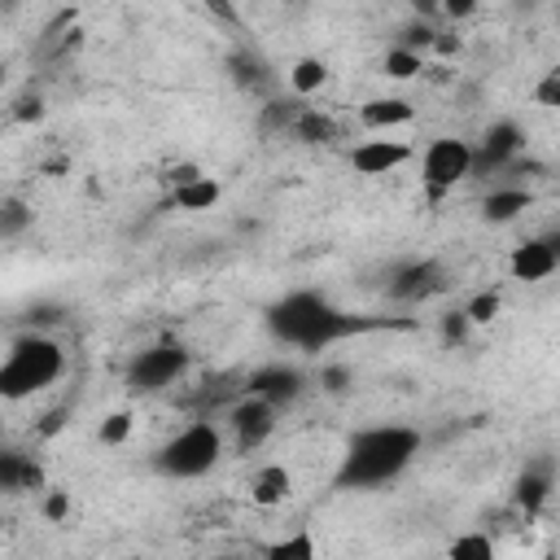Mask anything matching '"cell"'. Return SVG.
<instances>
[{"instance_id":"cell-32","label":"cell","mask_w":560,"mask_h":560,"mask_svg":"<svg viewBox=\"0 0 560 560\" xmlns=\"http://www.w3.org/2000/svg\"><path fill=\"white\" fill-rule=\"evenodd\" d=\"M197 175H201V171H197L192 162H184V166L171 171V188H179V184H188V179H197Z\"/></svg>"},{"instance_id":"cell-13","label":"cell","mask_w":560,"mask_h":560,"mask_svg":"<svg viewBox=\"0 0 560 560\" xmlns=\"http://www.w3.org/2000/svg\"><path fill=\"white\" fill-rule=\"evenodd\" d=\"M363 127H376V131H389V127H402L416 118V105L402 101V96H372L363 109H359Z\"/></svg>"},{"instance_id":"cell-8","label":"cell","mask_w":560,"mask_h":560,"mask_svg":"<svg viewBox=\"0 0 560 560\" xmlns=\"http://www.w3.org/2000/svg\"><path fill=\"white\" fill-rule=\"evenodd\" d=\"M407 158H411V149L402 140H363L350 149V166L359 175H385V171L402 166Z\"/></svg>"},{"instance_id":"cell-18","label":"cell","mask_w":560,"mask_h":560,"mask_svg":"<svg viewBox=\"0 0 560 560\" xmlns=\"http://www.w3.org/2000/svg\"><path fill=\"white\" fill-rule=\"evenodd\" d=\"M328 83V66L319 61V57H302L293 70H289V88L298 92V96H311V92H319Z\"/></svg>"},{"instance_id":"cell-4","label":"cell","mask_w":560,"mask_h":560,"mask_svg":"<svg viewBox=\"0 0 560 560\" xmlns=\"http://www.w3.org/2000/svg\"><path fill=\"white\" fill-rule=\"evenodd\" d=\"M219 455H223L219 429L206 424V420H197V424L179 429V433L158 451V468H162L166 477H201V472H210V468L219 464Z\"/></svg>"},{"instance_id":"cell-10","label":"cell","mask_w":560,"mask_h":560,"mask_svg":"<svg viewBox=\"0 0 560 560\" xmlns=\"http://www.w3.org/2000/svg\"><path fill=\"white\" fill-rule=\"evenodd\" d=\"M556 267H560V258L551 254L547 236H534V241L516 245V254H512V276H516V280H525V284H534V280H547Z\"/></svg>"},{"instance_id":"cell-9","label":"cell","mask_w":560,"mask_h":560,"mask_svg":"<svg viewBox=\"0 0 560 560\" xmlns=\"http://www.w3.org/2000/svg\"><path fill=\"white\" fill-rule=\"evenodd\" d=\"M521 149V127L516 122H494L486 136H481V149L472 153V166H486V171H499L503 162H512Z\"/></svg>"},{"instance_id":"cell-25","label":"cell","mask_w":560,"mask_h":560,"mask_svg":"<svg viewBox=\"0 0 560 560\" xmlns=\"http://www.w3.org/2000/svg\"><path fill=\"white\" fill-rule=\"evenodd\" d=\"M464 311H468V319H472V324H490V319L499 315V293H477Z\"/></svg>"},{"instance_id":"cell-24","label":"cell","mask_w":560,"mask_h":560,"mask_svg":"<svg viewBox=\"0 0 560 560\" xmlns=\"http://www.w3.org/2000/svg\"><path fill=\"white\" fill-rule=\"evenodd\" d=\"M127 433H131V411H114V416H105V424H101V442H105V446H122Z\"/></svg>"},{"instance_id":"cell-29","label":"cell","mask_w":560,"mask_h":560,"mask_svg":"<svg viewBox=\"0 0 560 560\" xmlns=\"http://www.w3.org/2000/svg\"><path fill=\"white\" fill-rule=\"evenodd\" d=\"M22 219H26V214H22V201H9V206H4V236H13V232L22 228Z\"/></svg>"},{"instance_id":"cell-35","label":"cell","mask_w":560,"mask_h":560,"mask_svg":"<svg viewBox=\"0 0 560 560\" xmlns=\"http://www.w3.org/2000/svg\"><path fill=\"white\" fill-rule=\"evenodd\" d=\"M411 4H416V13H424V18H429V13H442V0H411Z\"/></svg>"},{"instance_id":"cell-11","label":"cell","mask_w":560,"mask_h":560,"mask_svg":"<svg viewBox=\"0 0 560 560\" xmlns=\"http://www.w3.org/2000/svg\"><path fill=\"white\" fill-rule=\"evenodd\" d=\"M438 284H442V271H438V262H407V267L394 276L389 293H394L398 302H416V298H429Z\"/></svg>"},{"instance_id":"cell-1","label":"cell","mask_w":560,"mask_h":560,"mask_svg":"<svg viewBox=\"0 0 560 560\" xmlns=\"http://www.w3.org/2000/svg\"><path fill=\"white\" fill-rule=\"evenodd\" d=\"M416 451H420V433H416V429H402V424L363 429V433L350 438L337 481H341V486H354V490L385 486V481H394V477L411 464Z\"/></svg>"},{"instance_id":"cell-2","label":"cell","mask_w":560,"mask_h":560,"mask_svg":"<svg viewBox=\"0 0 560 560\" xmlns=\"http://www.w3.org/2000/svg\"><path fill=\"white\" fill-rule=\"evenodd\" d=\"M267 328H271L280 341H289V346L324 350V346H332V341L350 337V332L359 328V319L341 315L328 298H319V293H306V289H302V293L280 298V302L267 311Z\"/></svg>"},{"instance_id":"cell-36","label":"cell","mask_w":560,"mask_h":560,"mask_svg":"<svg viewBox=\"0 0 560 560\" xmlns=\"http://www.w3.org/2000/svg\"><path fill=\"white\" fill-rule=\"evenodd\" d=\"M547 245H551V254L560 258V232H551V236H547Z\"/></svg>"},{"instance_id":"cell-7","label":"cell","mask_w":560,"mask_h":560,"mask_svg":"<svg viewBox=\"0 0 560 560\" xmlns=\"http://www.w3.org/2000/svg\"><path fill=\"white\" fill-rule=\"evenodd\" d=\"M228 420H232V433H236L241 451H254V446L267 442L271 429H276V402L262 398V394H245V398L232 407Z\"/></svg>"},{"instance_id":"cell-23","label":"cell","mask_w":560,"mask_h":560,"mask_svg":"<svg viewBox=\"0 0 560 560\" xmlns=\"http://www.w3.org/2000/svg\"><path fill=\"white\" fill-rule=\"evenodd\" d=\"M267 556H276V560H289V556H298V560H311V556H315V538H311V534H293V538H280V542H271V547H267Z\"/></svg>"},{"instance_id":"cell-26","label":"cell","mask_w":560,"mask_h":560,"mask_svg":"<svg viewBox=\"0 0 560 560\" xmlns=\"http://www.w3.org/2000/svg\"><path fill=\"white\" fill-rule=\"evenodd\" d=\"M534 96H538V105H551V109H560V66H556V70H551V74L538 83V92H534Z\"/></svg>"},{"instance_id":"cell-15","label":"cell","mask_w":560,"mask_h":560,"mask_svg":"<svg viewBox=\"0 0 560 560\" xmlns=\"http://www.w3.org/2000/svg\"><path fill=\"white\" fill-rule=\"evenodd\" d=\"M39 481H44V472H39V464H31V459H22V455H0V486L4 490H39Z\"/></svg>"},{"instance_id":"cell-6","label":"cell","mask_w":560,"mask_h":560,"mask_svg":"<svg viewBox=\"0 0 560 560\" xmlns=\"http://www.w3.org/2000/svg\"><path fill=\"white\" fill-rule=\"evenodd\" d=\"M188 368V350L184 346H149V350H140L136 354V363L127 368V385L136 389V394H153V389H162V385H171L179 372Z\"/></svg>"},{"instance_id":"cell-22","label":"cell","mask_w":560,"mask_h":560,"mask_svg":"<svg viewBox=\"0 0 560 560\" xmlns=\"http://www.w3.org/2000/svg\"><path fill=\"white\" fill-rule=\"evenodd\" d=\"M451 556L455 560H490L494 556V542L486 534H464V538L451 542Z\"/></svg>"},{"instance_id":"cell-3","label":"cell","mask_w":560,"mask_h":560,"mask_svg":"<svg viewBox=\"0 0 560 560\" xmlns=\"http://www.w3.org/2000/svg\"><path fill=\"white\" fill-rule=\"evenodd\" d=\"M66 368V354L52 337H39V332H26L9 346L4 363H0V394L4 398H26V394H39L48 389Z\"/></svg>"},{"instance_id":"cell-34","label":"cell","mask_w":560,"mask_h":560,"mask_svg":"<svg viewBox=\"0 0 560 560\" xmlns=\"http://www.w3.org/2000/svg\"><path fill=\"white\" fill-rule=\"evenodd\" d=\"M39 114H44L39 101H22V109H18V118H39Z\"/></svg>"},{"instance_id":"cell-17","label":"cell","mask_w":560,"mask_h":560,"mask_svg":"<svg viewBox=\"0 0 560 560\" xmlns=\"http://www.w3.org/2000/svg\"><path fill=\"white\" fill-rule=\"evenodd\" d=\"M214 201H219V184L210 175H197V179H188V184L175 188V206L179 210H210Z\"/></svg>"},{"instance_id":"cell-33","label":"cell","mask_w":560,"mask_h":560,"mask_svg":"<svg viewBox=\"0 0 560 560\" xmlns=\"http://www.w3.org/2000/svg\"><path fill=\"white\" fill-rule=\"evenodd\" d=\"M206 9H214V13L223 18V22H236V9H232L228 0H206Z\"/></svg>"},{"instance_id":"cell-19","label":"cell","mask_w":560,"mask_h":560,"mask_svg":"<svg viewBox=\"0 0 560 560\" xmlns=\"http://www.w3.org/2000/svg\"><path fill=\"white\" fill-rule=\"evenodd\" d=\"M293 131H298V140H306V144H328V140L337 136V122L324 118V114H315V109H302L298 122H293Z\"/></svg>"},{"instance_id":"cell-14","label":"cell","mask_w":560,"mask_h":560,"mask_svg":"<svg viewBox=\"0 0 560 560\" xmlns=\"http://www.w3.org/2000/svg\"><path fill=\"white\" fill-rule=\"evenodd\" d=\"M289 494H293V477H289V468H280V464L258 468L254 481H249V499H254L258 508H280Z\"/></svg>"},{"instance_id":"cell-28","label":"cell","mask_w":560,"mask_h":560,"mask_svg":"<svg viewBox=\"0 0 560 560\" xmlns=\"http://www.w3.org/2000/svg\"><path fill=\"white\" fill-rule=\"evenodd\" d=\"M66 512H70V499H66L61 490L44 494V516H48V521H66Z\"/></svg>"},{"instance_id":"cell-16","label":"cell","mask_w":560,"mask_h":560,"mask_svg":"<svg viewBox=\"0 0 560 560\" xmlns=\"http://www.w3.org/2000/svg\"><path fill=\"white\" fill-rule=\"evenodd\" d=\"M525 206H529V192H525V188H494V192L486 197L481 214H486L490 223H508V219H516Z\"/></svg>"},{"instance_id":"cell-5","label":"cell","mask_w":560,"mask_h":560,"mask_svg":"<svg viewBox=\"0 0 560 560\" xmlns=\"http://www.w3.org/2000/svg\"><path fill=\"white\" fill-rule=\"evenodd\" d=\"M464 175H472V144H468V140L442 136V140H433V144L424 149V158H420V179H424V188H429L433 197L451 192Z\"/></svg>"},{"instance_id":"cell-12","label":"cell","mask_w":560,"mask_h":560,"mask_svg":"<svg viewBox=\"0 0 560 560\" xmlns=\"http://www.w3.org/2000/svg\"><path fill=\"white\" fill-rule=\"evenodd\" d=\"M245 389H249V394H262V398H271V402L280 407V402H289V398L302 394V376H298L293 368H262V372L249 376Z\"/></svg>"},{"instance_id":"cell-21","label":"cell","mask_w":560,"mask_h":560,"mask_svg":"<svg viewBox=\"0 0 560 560\" xmlns=\"http://www.w3.org/2000/svg\"><path fill=\"white\" fill-rule=\"evenodd\" d=\"M542 499H547V477H542V472H521V481H516V503H521L525 512H534V508H542Z\"/></svg>"},{"instance_id":"cell-30","label":"cell","mask_w":560,"mask_h":560,"mask_svg":"<svg viewBox=\"0 0 560 560\" xmlns=\"http://www.w3.org/2000/svg\"><path fill=\"white\" fill-rule=\"evenodd\" d=\"M477 4H481V0H442V13H446V18H468Z\"/></svg>"},{"instance_id":"cell-27","label":"cell","mask_w":560,"mask_h":560,"mask_svg":"<svg viewBox=\"0 0 560 560\" xmlns=\"http://www.w3.org/2000/svg\"><path fill=\"white\" fill-rule=\"evenodd\" d=\"M468 324H472V319H468V311H455V315H446V319H442V337H446V341H464Z\"/></svg>"},{"instance_id":"cell-31","label":"cell","mask_w":560,"mask_h":560,"mask_svg":"<svg viewBox=\"0 0 560 560\" xmlns=\"http://www.w3.org/2000/svg\"><path fill=\"white\" fill-rule=\"evenodd\" d=\"M346 385H350V372H346V368H328V372H324V389L337 394V389H346Z\"/></svg>"},{"instance_id":"cell-20","label":"cell","mask_w":560,"mask_h":560,"mask_svg":"<svg viewBox=\"0 0 560 560\" xmlns=\"http://www.w3.org/2000/svg\"><path fill=\"white\" fill-rule=\"evenodd\" d=\"M420 70H424V66H420V52H416V48H402V44H398V48L385 52V74H389V79H411V74H420Z\"/></svg>"}]
</instances>
